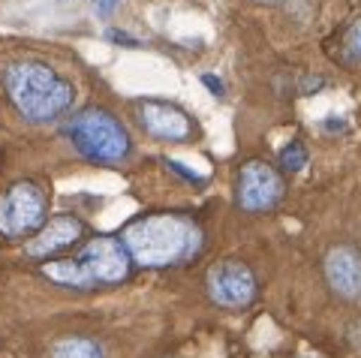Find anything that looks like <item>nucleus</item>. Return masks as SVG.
Wrapping results in <instances>:
<instances>
[{"mask_svg":"<svg viewBox=\"0 0 361 358\" xmlns=\"http://www.w3.org/2000/svg\"><path fill=\"white\" fill-rule=\"evenodd\" d=\"M130 262L133 259L127 247H123V241L103 235V238L90 241L73 259L45 262L42 274L70 289H97V286H115L121 280H127Z\"/></svg>","mask_w":361,"mask_h":358,"instance_id":"7ed1b4c3","label":"nucleus"},{"mask_svg":"<svg viewBox=\"0 0 361 358\" xmlns=\"http://www.w3.org/2000/svg\"><path fill=\"white\" fill-rule=\"evenodd\" d=\"M325 280L341 298L361 301V253L355 247H331L325 256Z\"/></svg>","mask_w":361,"mask_h":358,"instance_id":"9d476101","label":"nucleus"},{"mask_svg":"<svg viewBox=\"0 0 361 358\" xmlns=\"http://www.w3.org/2000/svg\"><path fill=\"white\" fill-rule=\"evenodd\" d=\"M343 51L349 61H361V18L353 21L343 33Z\"/></svg>","mask_w":361,"mask_h":358,"instance_id":"ddd939ff","label":"nucleus"},{"mask_svg":"<svg viewBox=\"0 0 361 358\" xmlns=\"http://www.w3.org/2000/svg\"><path fill=\"white\" fill-rule=\"evenodd\" d=\"M63 136L90 163H121L133 151V139L109 109H85L63 124Z\"/></svg>","mask_w":361,"mask_h":358,"instance_id":"20e7f679","label":"nucleus"},{"mask_svg":"<svg viewBox=\"0 0 361 358\" xmlns=\"http://www.w3.org/2000/svg\"><path fill=\"white\" fill-rule=\"evenodd\" d=\"M202 82H205L214 94H223V82H220V78H214V75H202Z\"/></svg>","mask_w":361,"mask_h":358,"instance_id":"2eb2a0df","label":"nucleus"},{"mask_svg":"<svg viewBox=\"0 0 361 358\" xmlns=\"http://www.w3.org/2000/svg\"><path fill=\"white\" fill-rule=\"evenodd\" d=\"M280 166H283L286 172H301L304 166H307V148L298 142V139H292L283 151H280Z\"/></svg>","mask_w":361,"mask_h":358,"instance_id":"f8f14e48","label":"nucleus"},{"mask_svg":"<svg viewBox=\"0 0 361 358\" xmlns=\"http://www.w3.org/2000/svg\"><path fill=\"white\" fill-rule=\"evenodd\" d=\"M135 118H139V127L148 136L163 142H184L193 132V121L187 118V111H180L172 103H163V99H145V103H139L135 106Z\"/></svg>","mask_w":361,"mask_h":358,"instance_id":"6e6552de","label":"nucleus"},{"mask_svg":"<svg viewBox=\"0 0 361 358\" xmlns=\"http://www.w3.org/2000/svg\"><path fill=\"white\" fill-rule=\"evenodd\" d=\"M130 259L145 268L184 265L202 250V229L184 214H148L123 232Z\"/></svg>","mask_w":361,"mask_h":358,"instance_id":"f257e3e1","label":"nucleus"},{"mask_svg":"<svg viewBox=\"0 0 361 358\" xmlns=\"http://www.w3.org/2000/svg\"><path fill=\"white\" fill-rule=\"evenodd\" d=\"M45 193L33 181H18L0 196V235L6 238H25L39 232L45 223Z\"/></svg>","mask_w":361,"mask_h":358,"instance_id":"39448f33","label":"nucleus"},{"mask_svg":"<svg viewBox=\"0 0 361 358\" xmlns=\"http://www.w3.org/2000/svg\"><path fill=\"white\" fill-rule=\"evenodd\" d=\"M49 358H103V346L90 338H63L51 346Z\"/></svg>","mask_w":361,"mask_h":358,"instance_id":"9b49d317","label":"nucleus"},{"mask_svg":"<svg viewBox=\"0 0 361 358\" xmlns=\"http://www.w3.org/2000/svg\"><path fill=\"white\" fill-rule=\"evenodd\" d=\"M259 4H274V0H259Z\"/></svg>","mask_w":361,"mask_h":358,"instance_id":"dca6fc26","label":"nucleus"},{"mask_svg":"<svg viewBox=\"0 0 361 358\" xmlns=\"http://www.w3.org/2000/svg\"><path fill=\"white\" fill-rule=\"evenodd\" d=\"M82 235H85V223L82 220L73 217V214H58V217L42 223V229L27 241L25 253L30 256V259H49L51 262L54 253L73 247Z\"/></svg>","mask_w":361,"mask_h":358,"instance_id":"1a4fd4ad","label":"nucleus"},{"mask_svg":"<svg viewBox=\"0 0 361 358\" xmlns=\"http://www.w3.org/2000/svg\"><path fill=\"white\" fill-rule=\"evenodd\" d=\"M235 199L244 211L259 214V211H271L280 199H283V178L277 175L274 166L265 160H250L241 166L238 184H235Z\"/></svg>","mask_w":361,"mask_h":358,"instance_id":"423d86ee","label":"nucleus"},{"mask_svg":"<svg viewBox=\"0 0 361 358\" xmlns=\"http://www.w3.org/2000/svg\"><path fill=\"white\" fill-rule=\"evenodd\" d=\"M118 4H121V0H94V9H97L99 16H109L111 9L118 6Z\"/></svg>","mask_w":361,"mask_h":358,"instance_id":"4468645a","label":"nucleus"},{"mask_svg":"<svg viewBox=\"0 0 361 358\" xmlns=\"http://www.w3.org/2000/svg\"><path fill=\"white\" fill-rule=\"evenodd\" d=\"M208 295L214 304L241 310L256 298V274L238 259L217 262L208 271Z\"/></svg>","mask_w":361,"mask_h":358,"instance_id":"0eeeda50","label":"nucleus"},{"mask_svg":"<svg viewBox=\"0 0 361 358\" xmlns=\"http://www.w3.org/2000/svg\"><path fill=\"white\" fill-rule=\"evenodd\" d=\"M4 87L9 94V103L30 124H49V121L63 118L75 99L73 82H66L54 66L42 61H18L6 66Z\"/></svg>","mask_w":361,"mask_h":358,"instance_id":"f03ea898","label":"nucleus"}]
</instances>
